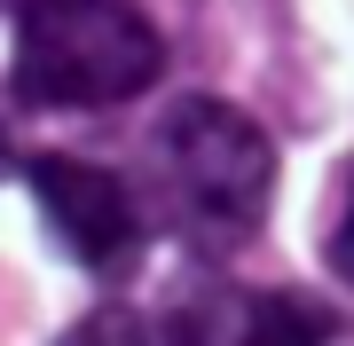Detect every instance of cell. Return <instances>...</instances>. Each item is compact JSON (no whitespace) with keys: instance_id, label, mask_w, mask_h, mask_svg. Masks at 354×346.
Returning <instances> with one entry per match:
<instances>
[{"instance_id":"obj_8","label":"cell","mask_w":354,"mask_h":346,"mask_svg":"<svg viewBox=\"0 0 354 346\" xmlns=\"http://www.w3.org/2000/svg\"><path fill=\"white\" fill-rule=\"evenodd\" d=\"M0 8H16V0H0Z\"/></svg>"},{"instance_id":"obj_7","label":"cell","mask_w":354,"mask_h":346,"mask_svg":"<svg viewBox=\"0 0 354 346\" xmlns=\"http://www.w3.org/2000/svg\"><path fill=\"white\" fill-rule=\"evenodd\" d=\"M0 173H8V126H0Z\"/></svg>"},{"instance_id":"obj_3","label":"cell","mask_w":354,"mask_h":346,"mask_svg":"<svg viewBox=\"0 0 354 346\" xmlns=\"http://www.w3.org/2000/svg\"><path fill=\"white\" fill-rule=\"evenodd\" d=\"M24 181H32L39 213H48L55 244H64V260H79V268H127L142 252V205L111 166L48 150V157L24 166Z\"/></svg>"},{"instance_id":"obj_1","label":"cell","mask_w":354,"mask_h":346,"mask_svg":"<svg viewBox=\"0 0 354 346\" xmlns=\"http://www.w3.org/2000/svg\"><path fill=\"white\" fill-rule=\"evenodd\" d=\"M165 71V39L134 0H16L8 95L24 110H111Z\"/></svg>"},{"instance_id":"obj_5","label":"cell","mask_w":354,"mask_h":346,"mask_svg":"<svg viewBox=\"0 0 354 346\" xmlns=\"http://www.w3.org/2000/svg\"><path fill=\"white\" fill-rule=\"evenodd\" d=\"M48 346H150V323L134 307H118V299H102V307H87L71 331H55Z\"/></svg>"},{"instance_id":"obj_2","label":"cell","mask_w":354,"mask_h":346,"mask_svg":"<svg viewBox=\"0 0 354 346\" xmlns=\"http://www.w3.org/2000/svg\"><path fill=\"white\" fill-rule=\"evenodd\" d=\"M158 173L189 244H244L276 205V142L228 95H181L158 126Z\"/></svg>"},{"instance_id":"obj_4","label":"cell","mask_w":354,"mask_h":346,"mask_svg":"<svg viewBox=\"0 0 354 346\" xmlns=\"http://www.w3.org/2000/svg\"><path fill=\"white\" fill-rule=\"evenodd\" d=\"M339 315L307 291H252V283H197L165 315V346H323Z\"/></svg>"},{"instance_id":"obj_6","label":"cell","mask_w":354,"mask_h":346,"mask_svg":"<svg viewBox=\"0 0 354 346\" xmlns=\"http://www.w3.org/2000/svg\"><path fill=\"white\" fill-rule=\"evenodd\" d=\"M323 260H330L339 283H354V173H346V197H339V220H330V236H323Z\"/></svg>"}]
</instances>
